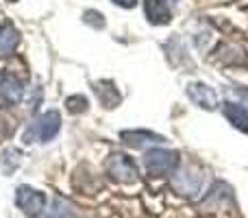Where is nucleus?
<instances>
[{
  "instance_id": "obj_1",
  "label": "nucleus",
  "mask_w": 248,
  "mask_h": 218,
  "mask_svg": "<svg viewBox=\"0 0 248 218\" xmlns=\"http://www.w3.org/2000/svg\"><path fill=\"white\" fill-rule=\"evenodd\" d=\"M146 170L153 177H170L176 172L181 164V157L176 151H168V149H150L146 153Z\"/></svg>"
},
{
  "instance_id": "obj_2",
  "label": "nucleus",
  "mask_w": 248,
  "mask_h": 218,
  "mask_svg": "<svg viewBox=\"0 0 248 218\" xmlns=\"http://www.w3.org/2000/svg\"><path fill=\"white\" fill-rule=\"evenodd\" d=\"M59 129H61L59 111L50 109V111H46V114H42L29 129H26L24 142L26 144H29V142H37V140L39 142H50V140H55V135L59 133Z\"/></svg>"
},
{
  "instance_id": "obj_3",
  "label": "nucleus",
  "mask_w": 248,
  "mask_h": 218,
  "mask_svg": "<svg viewBox=\"0 0 248 218\" xmlns=\"http://www.w3.org/2000/svg\"><path fill=\"white\" fill-rule=\"evenodd\" d=\"M105 168H107V172L111 175V179L120 181V184H135L137 181L135 164L122 153L111 155V157L107 159V164H105Z\"/></svg>"
},
{
  "instance_id": "obj_4",
  "label": "nucleus",
  "mask_w": 248,
  "mask_h": 218,
  "mask_svg": "<svg viewBox=\"0 0 248 218\" xmlns=\"http://www.w3.org/2000/svg\"><path fill=\"white\" fill-rule=\"evenodd\" d=\"M16 203L26 216H39L46 207V197L37 190L29 188V185H20L16 192Z\"/></svg>"
},
{
  "instance_id": "obj_5",
  "label": "nucleus",
  "mask_w": 248,
  "mask_h": 218,
  "mask_svg": "<svg viewBox=\"0 0 248 218\" xmlns=\"http://www.w3.org/2000/svg\"><path fill=\"white\" fill-rule=\"evenodd\" d=\"M172 185H174V190L179 194L194 197L202 185V172L196 170V168H185L181 172H174L172 175Z\"/></svg>"
},
{
  "instance_id": "obj_6",
  "label": "nucleus",
  "mask_w": 248,
  "mask_h": 218,
  "mask_svg": "<svg viewBox=\"0 0 248 218\" xmlns=\"http://www.w3.org/2000/svg\"><path fill=\"white\" fill-rule=\"evenodd\" d=\"M24 87L20 79L13 77L11 72H0V103L2 105H16L20 103Z\"/></svg>"
},
{
  "instance_id": "obj_7",
  "label": "nucleus",
  "mask_w": 248,
  "mask_h": 218,
  "mask_svg": "<svg viewBox=\"0 0 248 218\" xmlns=\"http://www.w3.org/2000/svg\"><path fill=\"white\" fill-rule=\"evenodd\" d=\"M187 99L194 105L202 109H216L218 107V94L214 92V87L205 85V83H189L187 85Z\"/></svg>"
},
{
  "instance_id": "obj_8",
  "label": "nucleus",
  "mask_w": 248,
  "mask_h": 218,
  "mask_svg": "<svg viewBox=\"0 0 248 218\" xmlns=\"http://www.w3.org/2000/svg\"><path fill=\"white\" fill-rule=\"evenodd\" d=\"M144 11L150 24H168L172 22V9L168 0H144Z\"/></svg>"
},
{
  "instance_id": "obj_9",
  "label": "nucleus",
  "mask_w": 248,
  "mask_h": 218,
  "mask_svg": "<svg viewBox=\"0 0 248 218\" xmlns=\"http://www.w3.org/2000/svg\"><path fill=\"white\" fill-rule=\"evenodd\" d=\"M122 142L133 149H144V146H150V144H161L163 137L159 133H153V131H146V129H135V131H122L120 133Z\"/></svg>"
},
{
  "instance_id": "obj_10",
  "label": "nucleus",
  "mask_w": 248,
  "mask_h": 218,
  "mask_svg": "<svg viewBox=\"0 0 248 218\" xmlns=\"http://www.w3.org/2000/svg\"><path fill=\"white\" fill-rule=\"evenodd\" d=\"M222 114H224V118L233 124V127L240 129L242 133H246V135H248V109L244 107V105H240V103H224Z\"/></svg>"
},
{
  "instance_id": "obj_11",
  "label": "nucleus",
  "mask_w": 248,
  "mask_h": 218,
  "mask_svg": "<svg viewBox=\"0 0 248 218\" xmlns=\"http://www.w3.org/2000/svg\"><path fill=\"white\" fill-rule=\"evenodd\" d=\"M94 92H96V96H98V101H100V103H103L107 109L116 107V105L120 103V94H118L116 85H113L111 81H98V83L94 85Z\"/></svg>"
},
{
  "instance_id": "obj_12",
  "label": "nucleus",
  "mask_w": 248,
  "mask_h": 218,
  "mask_svg": "<svg viewBox=\"0 0 248 218\" xmlns=\"http://www.w3.org/2000/svg\"><path fill=\"white\" fill-rule=\"evenodd\" d=\"M20 44V33L11 24L0 26V57H9Z\"/></svg>"
},
{
  "instance_id": "obj_13",
  "label": "nucleus",
  "mask_w": 248,
  "mask_h": 218,
  "mask_svg": "<svg viewBox=\"0 0 248 218\" xmlns=\"http://www.w3.org/2000/svg\"><path fill=\"white\" fill-rule=\"evenodd\" d=\"M218 57L222 64H231V66H244L246 64V55L244 50H242L240 46H235V44H222V46L218 48Z\"/></svg>"
},
{
  "instance_id": "obj_14",
  "label": "nucleus",
  "mask_w": 248,
  "mask_h": 218,
  "mask_svg": "<svg viewBox=\"0 0 248 218\" xmlns=\"http://www.w3.org/2000/svg\"><path fill=\"white\" fill-rule=\"evenodd\" d=\"M65 109L70 111V114H81V111H87V99L81 94L77 96H70L68 101H65Z\"/></svg>"
},
{
  "instance_id": "obj_15",
  "label": "nucleus",
  "mask_w": 248,
  "mask_h": 218,
  "mask_svg": "<svg viewBox=\"0 0 248 218\" xmlns=\"http://www.w3.org/2000/svg\"><path fill=\"white\" fill-rule=\"evenodd\" d=\"M113 4H118V7H122V9H133L137 4V0H111Z\"/></svg>"
},
{
  "instance_id": "obj_16",
  "label": "nucleus",
  "mask_w": 248,
  "mask_h": 218,
  "mask_svg": "<svg viewBox=\"0 0 248 218\" xmlns=\"http://www.w3.org/2000/svg\"><path fill=\"white\" fill-rule=\"evenodd\" d=\"M9 2H17V0H9Z\"/></svg>"
}]
</instances>
